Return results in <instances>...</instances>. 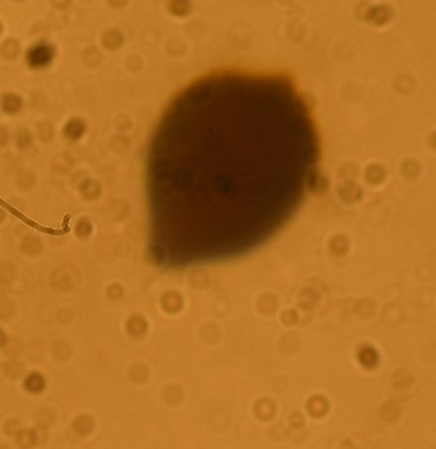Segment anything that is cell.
I'll use <instances>...</instances> for the list:
<instances>
[{"instance_id": "obj_1", "label": "cell", "mask_w": 436, "mask_h": 449, "mask_svg": "<svg viewBox=\"0 0 436 449\" xmlns=\"http://www.w3.org/2000/svg\"><path fill=\"white\" fill-rule=\"evenodd\" d=\"M317 158L311 108L289 75L221 70L194 80L148 148L154 260L187 266L264 244L303 202Z\"/></svg>"}]
</instances>
